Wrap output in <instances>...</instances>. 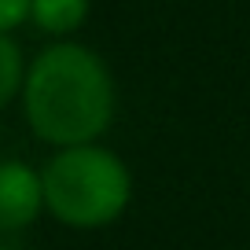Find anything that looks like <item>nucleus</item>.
Segmentation results:
<instances>
[{"mask_svg":"<svg viewBox=\"0 0 250 250\" xmlns=\"http://www.w3.org/2000/svg\"><path fill=\"white\" fill-rule=\"evenodd\" d=\"M44 206L70 228H103L118 221L133 199V173L114 151L78 144L59 147L41 169Z\"/></svg>","mask_w":250,"mask_h":250,"instance_id":"2","label":"nucleus"},{"mask_svg":"<svg viewBox=\"0 0 250 250\" xmlns=\"http://www.w3.org/2000/svg\"><path fill=\"white\" fill-rule=\"evenodd\" d=\"M22 85H26V70H22L19 44L8 37V33H0V110L15 100Z\"/></svg>","mask_w":250,"mask_h":250,"instance_id":"5","label":"nucleus"},{"mask_svg":"<svg viewBox=\"0 0 250 250\" xmlns=\"http://www.w3.org/2000/svg\"><path fill=\"white\" fill-rule=\"evenodd\" d=\"M30 19L37 30L52 33V37H70L81 30L88 19V0H33Z\"/></svg>","mask_w":250,"mask_h":250,"instance_id":"4","label":"nucleus"},{"mask_svg":"<svg viewBox=\"0 0 250 250\" xmlns=\"http://www.w3.org/2000/svg\"><path fill=\"white\" fill-rule=\"evenodd\" d=\"M44 206V180L33 166L19 158L0 162V232H19L33 225Z\"/></svg>","mask_w":250,"mask_h":250,"instance_id":"3","label":"nucleus"},{"mask_svg":"<svg viewBox=\"0 0 250 250\" xmlns=\"http://www.w3.org/2000/svg\"><path fill=\"white\" fill-rule=\"evenodd\" d=\"M22 103L30 129L44 144H96L114 118V78L92 48L62 41L30 62Z\"/></svg>","mask_w":250,"mask_h":250,"instance_id":"1","label":"nucleus"},{"mask_svg":"<svg viewBox=\"0 0 250 250\" xmlns=\"http://www.w3.org/2000/svg\"><path fill=\"white\" fill-rule=\"evenodd\" d=\"M33 0H0V33H11L30 19Z\"/></svg>","mask_w":250,"mask_h":250,"instance_id":"6","label":"nucleus"}]
</instances>
